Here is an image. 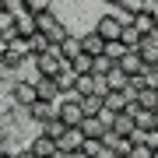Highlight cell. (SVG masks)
<instances>
[{"label":"cell","instance_id":"ffe728a7","mask_svg":"<svg viewBox=\"0 0 158 158\" xmlns=\"http://www.w3.org/2000/svg\"><path fill=\"white\" fill-rule=\"evenodd\" d=\"M0 35L4 39H18V14L14 11H0Z\"/></svg>","mask_w":158,"mask_h":158},{"label":"cell","instance_id":"4fadbf2b","mask_svg":"<svg viewBox=\"0 0 158 158\" xmlns=\"http://www.w3.org/2000/svg\"><path fill=\"white\" fill-rule=\"evenodd\" d=\"M53 81H56V88H60V98H67V95H74V88H77V70L67 67V70H60Z\"/></svg>","mask_w":158,"mask_h":158},{"label":"cell","instance_id":"d4e9b609","mask_svg":"<svg viewBox=\"0 0 158 158\" xmlns=\"http://www.w3.org/2000/svg\"><path fill=\"white\" fill-rule=\"evenodd\" d=\"M63 130H67V127H63V119L56 116V119H49V123H42L39 134H46V137H53V141H56V137H63Z\"/></svg>","mask_w":158,"mask_h":158},{"label":"cell","instance_id":"4316f807","mask_svg":"<svg viewBox=\"0 0 158 158\" xmlns=\"http://www.w3.org/2000/svg\"><path fill=\"white\" fill-rule=\"evenodd\" d=\"M70 67L77 70V74H91V70H95V56H88V53H81V56L74 60Z\"/></svg>","mask_w":158,"mask_h":158},{"label":"cell","instance_id":"cb8c5ba5","mask_svg":"<svg viewBox=\"0 0 158 158\" xmlns=\"http://www.w3.org/2000/svg\"><path fill=\"white\" fill-rule=\"evenodd\" d=\"M127 53H130V49H127V42H123V39H116V42H106V53H102V56H109V60H116V63H119Z\"/></svg>","mask_w":158,"mask_h":158},{"label":"cell","instance_id":"484cf974","mask_svg":"<svg viewBox=\"0 0 158 158\" xmlns=\"http://www.w3.org/2000/svg\"><path fill=\"white\" fill-rule=\"evenodd\" d=\"M25 11L28 14H46V11H53V0H25Z\"/></svg>","mask_w":158,"mask_h":158},{"label":"cell","instance_id":"7c38bea8","mask_svg":"<svg viewBox=\"0 0 158 158\" xmlns=\"http://www.w3.org/2000/svg\"><path fill=\"white\" fill-rule=\"evenodd\" d=\"M28 148H32V151L39 155V158H60V148H56V141H53V137H46V134H39V137H35V141H32Z\"/></svg>","mask_w":158,"mask_h":158},{"label":"cell","instance_id":"52a82bcc","mask_svg":"<svg viewBox=\"0 0 158 158\" xmlns=\"http://www.w3.org/2000/svg\"><path fill=\"white\" fill-rule=\"evenodd\" d=\"M56 113H60V109H56V102H32V106H28V119H35V123H49V119H56Z\"/></svg>","mask_w":158,"mask_h":158},{"label":"cell","instance_id":"9a60e30c","mask_svg":"<svg viewBox=\"0 0 158 158\" xmlns=\"http://www.w3.org/2000/svg\"><path fill=\"white\" fill-rule=\"evenodd\" d=\"M35 32H39V18L28 14V11H21L18 14V35H21V39H32Z\"/></svg>","mask_w":158,"mask_h":158},{"label":"cell","instance_id":"5b68a950","mask_svg":"<svg viewBox=\"0 0 158 158\" xmlns=\"http://www.w3.org/2000/svg\"><path fill=\"white\" fill-rule=\"evenodd\" d=\"M81 144H85V134H81V127H67V130H63V137H56L60 155H74V151H81Z\"/></svg>","mask_w":158,"mask_h":158},{"label":"cell","instance_id":"277c9868","mask_svg":"<svg viewBox=\"0 0 158 158\" xmlns=\"http://www.w3.org/2000/svg\"><path fill=\"white\" fill-rule=\"evenodd\" d=\"M56 109H60L56 116L63 119V127H81V123H85V106H81V98L67 95V98L56 102Z\"/></svg>","mask_w":158,"mask_h":158},{"label":"cell","instance_id":"8992f818","mask_svg":"<svg viewBox=\"0 0 158 158\" xmlns=\"http://www.w3.org/2000/svg\"><path fill=\"white\" fill-rule=\"evenodd\" d=\"M11 95H14L18 106H25V109H28L32 102H39V88H35V81H14Z\"/></svg>","mask_w":158,"mask_h":158},{"label":"cell","instance_id":"8d00e7d4","mask_svg":"<svg viewBox=\"0 0 158 158\" xmlns=\"http://www.w3.org/2000/svg\"><path fill=\"white\" fill-rule=\"evenodd\" d=\"M0 155H7V151H4V137H0Z\"/></svg>","mask_w":158,"mask_h":158},{"label":"cell","instance_id":"4dcf8cb0","mask_svg":"<svg viewBox=\"0 0 158 158\" xmlns=\"http://www.w3.org/2000/svg\"><path fill=\"white\" fill-rule=\"evenodd\" d=\"M0 11H14V14H21V11H25V0H0Z\"/></svg>","mask_w":158,"mask_h":158},{"label":"cell","instance_id":"83f0119b","mask_svg":"<svg viewBox=\"0 0 158 158\" xmlns=\"http://www.w3.org/2000/svg\"><path fill=\"white\" fill-rule=\"evenodd\" d=\"M28 42H32V56H39V53H46V49H49V46H53V42H49V39H46V35H42V32H35V35H32Z\"/></svg>","mask_w":158,"mask_h":158},{"label":"cell","instance_id":"e0dca14e","mask_svg":"<svg viewBox=\"0 0 158 158\" xmlns=\"http://www.w3.org/2000/svg\"><path fill=\"white\" fill-rule=\"evenodd\" d=\"M35 88H39V98H42V102H60V88H56L53 77H39Z\"/></svg>","mask_w":158,"mask_h":158},{"label":"cell","instance_id":"603a6c76","mask_svg":"<svg viewBox=\"0 0 158 158\" xmlns=\"http://www.w3.org/2000/svg\"><path fill=\"white\" fill-rule=\"evenodd\" d=\"M113 70H119V63H116V60H109V56H95V70H91L95 77H109Z\"/></svg>","mask_w":158,"mask_h":158},{"label":"cell","instance_id":"e575fe53","mask_svg":"<svg viewBox=\"0 0 158 158\" xmlns=\"http://www.w3.org/2000/svg\"><path fill=\"white\" fill-rule=\"evenodd\" d=\"M148 14L155 18V28H158V0H155V4H151V11H148Z\"/></svg>","mask_w":158,"mask_h":158},{"label":"cell","instance_id":"f546056e","mask_svg":"<svg viewBox=\"0 0 158 158\" xmlns=\"http://www.w3.org/2000/svg\"><path fill=\"white\" fill-rule=\"evenodd\" d=\"M141 144H148V148H151V151H158V127H155V130H144Z\"/></svg>","mask_w":158,"mask_h":158},{"label":"cell","instance_id":"ac0fdd59","mask_svg":"<svg viewBox=\"0 0 158 158\" xmlns=\"http://www.w3.org/2000/svg\"><path fill=\"white\" fill-rule=\"evenodd\" d=\"M109 130H116V134H123V137H130V141H134L137 123H134V116H130V113H116V119H113V127H109Z\"/></svg>","mask_w":158,"mask_h":158},{"label":"cell","instance_id":"d6986e66","mask_svg":"<svg viewBox=\"0 0 158 158\" xmlns=\"http://www.w3.org/2000/svg\"><path fill=\"white\" fill-rule=\"evenodd\" d=\"M127 106H130V91H106V109L127 113Z\"/></svg>","mask_w":158,"mask_h":158},{"label":"cell","instance_id":"ba28073f","mask_svg":"<svg viewBox=\"0 0 158 158\" xmlns=\"http://www.w3.org/2000/svg\"><path fill=\"white\" fill-rule=\"evenodd\" d=\"M119 70H123V74H127V77H130V81H134V77H141V74L148 70V63L141 60V53H137V49H130V53H127V56H123V60H119Z\"/></svg>","mask_w":158,"mask_h":158},{"label":"cell","instance_id":"3957f363","mask_svg":"<svg viewBox=\"0 0 158 158\" xmlns=\"http://www.w3.org/2000/svg\"><path fill=\"white\" fill-rule=\"evenodd\" d=\"M39 32H42V35H46V39H49L53 46H60V42L70 35V32H67V25H63V21H60V18L53 14V11L39 14Z\"/></svg>","mask_w":158,"mask_h":158},{"label":"cell","instance_id":"9c48e42d","mask_svg":"<svg viewBox=\"0 0 158 158\" xmlns=\"http://www.w3.org/2000/svg\"><path fill=\"white\" fill-rule=\"evenodd\" d=\"M106 148H109V155H130L134 151V141L130 137H123V134H116V130H106Z\"/></svg>","mask_w":158,"mask_h":158},{"label":"cell","instance_id":"ab89813d","mask_svg":"<svg viewBox=\"0 0 158 158\" xmlns=\"http://www.w3.org/2000/svg\"><path fill=\"white\" fill-rule=\"evenodd\" d=\"M155 158H158V151H155Z\"/></svg>","mask_w":158,"mask_h":158},{"label":"cell","instance_id":"74e56055","mask_svg":"<svg viewBox=\"0 0 158 158\" xmlns=\"http://www.w3.org/2000/svg\"><path fill=\"white\" fill-rule=\"evenodd\" d=\"M109 158H130V155H109Z\"/></svg>","mask_w":158,"mask_h":158},{"label":"cell","instance_id":"44dd1931","mask_svg":"<svg viewBox=\"0 0 158 158\" xmlns=\"http://www.w3.org/2000/svg\"><path fill=\"white\" fill-rule=\"evenodd\" d=\"M106 123H102V119L98 116H85V123H81V134H85V137H106Z\"/></svg>","mask_w":158,"mask_h":158},{"label":"cell","instance_id":"d590c367","mask_svg":"<svg viewBox=\"0 0 158 158\" xmlns=\"http://www.w3.org/2000/svg\"><path fill=\"white\" fill-rule=\"evenodd\" d=\"M102 4H106V7H109V11H116V7H119V4H123V0H102Z\"/></svg>","mask_w":158,"mask_h":158},{"label":"cell","instance_id":"8fae6325","mask_svg":"<svg viewBox=\"0 0 158 158\" xmlns=\"http://www.w3.org/2000/svg\"><path fill=\"white\" fill-rule=\"evenodd\" d=\"M81 53H88V56H102V53H106V39H102L95 28L85 32V35H81Z\"/></svg>","mask_w":158,"mask_h":158},{"label":"cell","instance_id":"f1b7e54d","mask_svg":"<svg viewBox=\"0 0 158 158\" xmlns=\"http://www.w3.org/2000/svg\"><path fill=\"white\" fill-rule=\"evenodd\" d=\"M123 42H127V49H137V46H141V35L127 25V28H123Z\"/></svg>","mask_w":158,"mask_h":158},{"label":"cell","instance_id":"2e32d148","mask_svg":"<svg viewBox=\"0 0 158 158\" xmlns=\"http://www.w3.org/2000/svg\"><path fill=\"white\" fill-rule=\"evenodd\" d=\"M60 56L67 60V63H74L81 56V35H67V39L60 42Z\"/></svg>","mask_w":158,"mask_h":158},{"label":"cell","instance_id":"5bb4252c","mask_svg":"<svg viewBox=\"0 0 158 158\" xmlns=\"http://www.w3.org/2000/svg\"><path fill=\"white\" fill-rule=\"evenodd\" d=\"M127 25H130V28H134L137 35H141V39H144V35H151V32H158V28H155V18L148 14V11H141V14H134V18H130Z\"/></svg>","mask_w":158,"mask_h":158},{"label":"cell","instance_id":"30bf717a","mask_svg":"<svg viewBox=\"0 0 158 158\" xmlns=\"http://www.w3.org/2000/svg\"><path fill=\"white\" fill-rule=\"evenodd\" d=\"M137 53H141V60L148 63V67H158V32L144 35L141 46H137Z\"/></svg>","mask_w":158,"mask_h":158},{"label":"cell","instance_id":"7402d4cb","mask_svg":"<svg viewBox=\"0 0 158 158\" xmlns=\"http://www.w3.org/2000/svg\"><path fill=\"white\" fill-rule=\"evenodd\" d=\"M81 106H85V116H98L106 109V95H88V98H81Z\"/></svg>","mask_w":158,"mask_h":158},{"label":"cell","instance_id":"1f68e13d","mask_svg":"<svg viewBox=\"0 0 158 158\" xmlns=\"http://www.w3.org/2000/svg\"><path fill=\"white\" fill-rule=\"evenodd\" d=\"M130 158H155V151L148 144H134V151H130Z\"/></svg>","mask_w":158,"mask_h":158},{"label":"cell","instance_id":"836d02e7","mask_svg":"<svg viewBox=\"0 0 158 158\" xmlns=\"http://www.w3.org/2000/svg\"><path fill=\"white\" fill-rule=\"evenodd\" d=\"M18 158H39V155H35L32 148H25V151H18Z\"/></svg>","mask_w":158,"mask_h":158},{"label":"cell","instance_id":"7a4b0ae2","mask_svg":"<svg viewBox=\"0 0 158 158\" xmlns=\"http://www.w3.org/2000/svg\"><path fill=\"white\" fill-rule=\"evenodd\" d=\"M123 28H127V25H123V18H119L116 11H106V14H102L98 21H95V32H98L106 42H116V39H123Z\"/></svg>","mask_w":158,"mask_h":158},{"label":"cell","instance_id":"d6a6232c","mask_svg":"<svg viewBox=\"0 0 158 158\" xmlns=\"http://www.w3.org/2000/svg\"><path fill=\"white\" fill-rule=\"evenodd\" d=\"M7 49H11V39H4V35H0V60L7 56Z\"/></svg>","mask_w":158,"mask_h":158},{"label":"cell","instance_id":"6da1fadb","mask_svg":"<svg viewBox=\"0 0 158 158\" xmlns=\"http://www.w3.org/2000/svg\"><path fill=\"white\" fill-rule=\"evenodd\" d=\"M35 60V70H39V77H56L60 70H67L70 63L60 56V46H49L46 53H39V56H32Z\"/></svg>","mask_w":158,"mask_h":158},{"label":"cell","instance_id":"f35d334b","mask_svg":"<svg viewBox=\"0 0 158 158\" xmlns=\"http://www.w3.org/2000/svg\"><path fill=\"white\" fill-rule=\"evenodd\" d=\"M0 158H18V155H0Z\"/></svg>","mask_w":158,"mask_h":158}]
</instances>
